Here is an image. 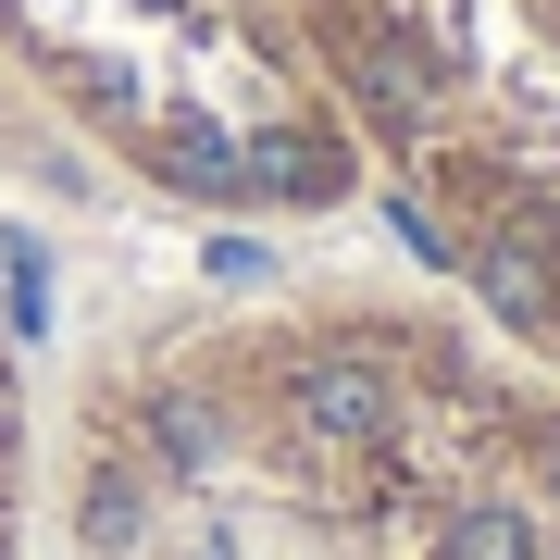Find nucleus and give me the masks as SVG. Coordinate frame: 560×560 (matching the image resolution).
I'll return each instance as SVG.
<instances>
[{
    "instance_id": "nucleus-1",
    "label": "nucleus",
    "mask_w": 560,
    "mask_h": 560,
    "mask_svg": "<svg viewBox=\"0 0 560 560\" xmlns=\"http://www.w3.org/2000/svg\"><path fill=\"white\" fill-rule=\"evenodd\" d=\"M287 411H300V436H324V448H374L386 423H399V374H386L374 349H312L300 374H287Z\"/></svg>"
},
{
    "instance_id": "nucleus-2",
    "label": "nucleus",
    "mask_w": 560,
    "mask_h": 560,
    "mask_svg": "<svg viewBox=\"0 0 560 560\" xmlns=\"http://www.w3.org/2000/svg\"><path fill=\"white\" fill-rule=\"evenodd\" d=\"M150 162L187 187V200H249V150L224 138V125H200V113H162L150 125Z\"/></svg>"
},
{
    "instance_id": "nucleus-3",
    "label": "nucleus",
    "mask_w": 560,
    "mask_h": 560,
    "mask_svg": "<svg viewBox=\"0 0 560 560\" xmlns=\"http://www.w3.org/2000/svg\"><path fill=\"white\" fill-rule=\"evenodd\" d=\"M474 287L499 300V324H560V275H548L536 237H486L474 249Z\"/></svg>"
},
{
    "instance_id": "nucleus-4",
    "label": "nucleus",
    "mask_w": 560,
    "mask_h": 560,
    "mask_svg": "<svg viewBox=\"0 0 560 560\" xmlns=\"http://www.w3.org/2000/svg\"><path fill=\"white\" fill-rule=\"evenodd\" d=\"M436 560H548V536H536V511H511V499H474L436 536Z\"/></svg>"
},
{
    "instance_id": "nucleus-5",
    "label": "nucleus",
    "mask_w": 560,
    "mask_h": 560,
    "mask_svg": "<svg viewBox=\"0 0 560 560\" xmlns=\"http://www.w3.org/2000/svg\"><path fill=\"white\" fill-rule=\"evenodd\" d=\"M88 548H138V486H125V474H88Z\"/></svg>"
},
{
    "instance_id": "nucleus-6",
    "label": "nucleus",
    "mask_w": 560,
    "mask_h": 560,
    "mask_svg": "<svg viewBox=\"0 0 560 560\" xmlns=\"http://www.w3.org/2000/svg\"><path fill=\"white\" fill-rule=\"evenodd\" d=\"M150 436H162V460H187V474H200V460H212V411H200V399H162Z\"/></svg>"
},
{
    "instance_id": "nucleus-7",
    "label": "nucleus",
    "mask_w": 560,
    "mask_h": 560,
    "mask_svg": "<svg viewBox=\"0 0 560 560\" xmlns=\"http://www.w3.org/2000/svg\"><path fill=\"white\" fill-rule=\"evenodd\" d=\"M212 275H224V287H261V275H275V249H261V237H212Z\"/></svg>"
},
{
    "instance_id": "nucleus-8",
    "label": "nucleus",
    "mask_w": 560,
    "mask_h": 560,
    "mask_svg": "<svg viewBox=\"0 0 560 560\" xmlns=\"http://www.w3.org/2000/svg\"><path fill=\"white\" fill-rule=\"evenodd\" d=\"M536 486H548V511H560V423H548V448H536Z\"/></svg>"
}]
</instances>
